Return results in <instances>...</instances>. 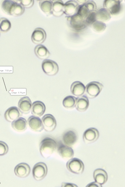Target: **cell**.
<instances>
[{"label": "cell", "instance_id": "cell-1", "mask_svg": "<svg viewBox=\"0 0 125 187\" xmlns=\"http://www.w3.org/2000/svg\"><path fill=\"white\" fill-rule=\"evenodd\" d=\"M57 144L52 138L46 137L41 141L39 146V150L42 156L47 159L51 156L55 151Z\"/></svg>", "mask_w": 125, "mask_h": 187}, {"label": "cell", "instance_id": "cell-2", "mask_svg": "<svg viewBox=\"0 0 125 187\" xmlns=\"http://www.w3.org/2000/svg\"><path fill=\"white\" fill-rule=\"evenodd\" d=\"M103 87V85L99 82H91L85 87V95L89 99L94 98L99 94Z\"/></svg>", "mask_w": 125, "mask_h": 187}, {"label": "cell", "instance_id": "cell-3", "mask_svg": "<svg viewBox=\"0 0 125 187\" xmlns=\"http://www.w3.org/2000/svg\"><path fill=\"white\" fill-rule=\"evenodd\" d=\"M66 166L68 170L76 174H80L83 172L84 165L80 159L76 158H72L67 162Z\"/></svg>", "mask_w": 125, "mask_h": 187}, {"label": "cell", "instance_id": "cell-4", "mask_svg": "<svg viewBox=\"0 0 125 187\" xmlns=\"http://www.w3.org/2000/svg\"><path fill=\"white\" fill-rule=\"evenodd\" d=\"M47 171V168L46 164L43 162H39L35 164L33 168V176L36 180L40 181L45 178Z\"/></svg>", "mask_w": 125, "mask_h": 187}, {"label": "cell", "instance_id": "cell-5", "mask_svg": "<svg viewBox=\"0 0 125 187\" xmlns=\"http://www.w3.org/2000/svg\"><path fill=\"white\" fill-rule=\"evenodd\" d=\"M42 66L44 73L50 76L56 75L59 70L58 66L57 63L50 59L44 60L42 62Z\"/></svg>", "mask_w": 125, "mask_h": 187}, {"label": "cell", "instance_id": "cell-6", "mask_svg": "<svg viewBox=\"0 0 125 187\" xmlns=\"http://www.w3.org/2000/svg\"><path fill=\"white\" fill-rule=\"evenodd\" d=\"M42 121L43 129L46 131L52 132L55 129L57 125L56 121L52 115L50 114H45L42 118Z\"/></svg>", "mask_w": 125, "mask_h": 187}, {"label": "cell", "instance_id": "cell-7", "mask_svg": "<svg viewBox=\"0 0 125 187\" xmlns=\"http://www.w3.org/2000/svg\"><path fill=\"white\" fill-rule=\"evenodd\" d=\"M78 138V135L76 131L73 129H70L64 133L62 140L64 145L71 147L76 142Z\"/></svg>", "mask_w": 125, "mask_h": 187}, {"label": "cell", "instance_id": "cell-8", "mask_svg": "<svg viewBox=\"0 0 125 187\" xmlns=\"http://www.w3.org/2000/svg\"><path fill=\"white\" fill-rule=\"evenodd\" d=\"M99 136V132L97 129L94 128H90L84 132L83 135V140L86 144L93 143L98 139Z\"/></svg>", "mask_w": 125, "mask_h": 187}, {"label": "cell", "instance_id": "cell-9", "mask_svg": "<svg viewBox=\"0 0 125 187\" xmlns=\"http://www.w3.org/2000/svg\"><path fill=\"white\" fill-rule=\"evenodd\" d=\"M46 34L44 30L41 28H37L33 32L31 37L32 42L37 45L41 44L45 40Z\"/></svg>", "mask_w": 125, "mask_h": 187}, {"label": "cell", "instance_id": "cell-10", "mask_svg": "<svg viewBox=\"0 0 125 187\" xmlns=\"http://www.w3.org/2000/svg\"><path fill=\"white\" fill-rule=\"evenodd\" d=\"M27 122L30 128L33 131L40 132L43 129L42 120L38 117L31 115L28 119Z\"/></svg>", "mask_w": 125, "mask_h": 187}, {"label": "cell", "instance_id": "cell-11", "mask_svg": "<svg viewBox=\"0 0 125 187\" xmlns=\"http://www.w3.org/2000/svg\"><path fill=\"white\" fill-rule=\"evenodd\" d=\"M32 103L30 98L26 96L21 98L18 103V109L22 113L28 114L31 110Z\"/></svg>", "mask_w": 125, "mask_h": 187}, {"label": "cell", "instance_id": "cell-12", "mask_svg": "<svg viewBox=\"0 0 125 187\" xmlns=\"http://www.w3.org/2000/svg\"><path fill=\"white\" fill-rule=\"evenodd\" d=\"M31 168L29 166L25 163H20L15 167L14 172L17 176L21 178H25L30 174Z\"/></svg>", "mask_w": 125, "mask_h": 187}, {"label": "cell", "instance_id": "cell-13", "mask_svg": "<svg viewBox=\"0 0 125 187\" xmlns=\"http://www.w3.org/2000/svg\"><path fill=\"white\" fill-rule=\"evenodd\" d=\"M57 152L65 160H70L72 158L74 153L71 147L62 144H60L57 148Z\"/></svg>", "mask_w": 125, "mask_h": 187}, {"label": "cell", "instance_id": "cell-14", "mask_svg": "<svg viewBox=\"0 0 125 187\" xmlns=\"http://www.w3.org/2000/svg\"><path fill=\"white\" fill-rule=\"evenodd\" d=\"M21 113L17 107H11L5 111L4 114V118L8 122H12L20 117Z\"/></svg>", "mask_w": 125, "mask_h": 187}, {"label": "cell", "instance_id": "cell-15", "mask_svg": "<svg viewBox=\"0 0 125 187\" xmlns=\"http://www.w3.org/2000/svg\"><path fill=\"white\" fill-rule=\"evenodd\" d=\"M45 110V106L43 102L40 101H36L32 104L31 114L33 115L41 117L44 114Z\"/></svg>", "mask_w": 125, "mask_h": 187}, {"label": "cell", "instance_id": "cell-16", "mask_svg": "<svg viewBox=\"0 0 125 187\" xmlns=\"http://www.w3.org/2000/svg\"><path fill=\"white\" fill-rule=\"evenodd\" d=\"M52 13L54 16L59 17L64 14V3L60 0H52Z\"/></svg>", "mask_w": 125, "mask_h": 187}, {"label": "cell", "instance_id": "cell-17", "mask_svg": "<svg viewBox=\"0 0 125 187\" xmlns=\"http://www.w3.org/2000/svg\"><path fill=\"white\" fill-rule=\"evenodd\" d=\"M89 105V100L85 95H82L76 98L75 107L78 111L80 112H85L88 108Z\"/></svg>", "mask_w": 125, "mask_h": 187}, {"label": "cell", "instance_id": "cell-18", "mask_svg": "<svg viewBox=\"0 0 125 187\" xmlns=\"http://www.w3.org/2000/svg\"><path fill=\"white\" fill-rule=\"evenodd\" d=\"M93 177L95 182L101 185L106 183L108 178L106 172L101 168H98L94 171Z\"/></svg>", "mask_w": 125, "mask_h": 187}, {"label": "cell", "instance_id": "cell-19", "mask_svg": "<svg viewBox=\"0 0 125 187\" xmlns=\"http://www.w3.org/2000/svg\"><path fill=\"white\" fill-rule=\"evenodd\" d=\"M85 87L83 84L79 81L73 82L70 87L71 91L73 95L77 96L82 95L84 93Z\"/></svg>", "mask_w": 125, "mask_h": 187}, {"label": "cell", "instance_id": "cell-20", "mask_svg": "<svg viewBox=\"0 0 125 187\" xmlns=\"http://www.w3.org/2000/svg\"><path fill=\"white\" fill-rule=\"evenodd\" d=\"M27 122L24 118L19 117L12 122L11 126L15 131L21 132L24 131L27 127Z\"/></svg>", "mask_w": 125, "mask_h": 187}, {"label": "cell", "instance_id": "cell-21", "mask_svg": "<svg viewBox=\"0 0 125 187\" xmlns=\"http://www.w3.org/2000/svg\"><path fill=\"white\" fill-rule=\"evenodd\" d=\"M34 52L36 56L41 59H47L50 55V53L47 48L41 44L35 46Z\"/></svg>", "mask_w": 125, "mask_h": 187}, {"label": "cell", "instance_id": "cell-22", "mask_svg": "<svg viewBox=\"0 0 125 187\" xmlns=\"http://www.w3.org/2000/svg\"><path fill=\"white\" fill-rule=\"evenodd\" d=\"M24 11V8L18 0H14V2L10 9L9 15L19 16L22 15Z\"/></svg>", "mask_w": 125, "mask_h": 187}, {"label": "cell", "instance_id": "cell-23", "mask_svg": "<svg viewBox=\"0 0 125 187\" xmlns=\"http://www.w3.org/2000/svg\"><path fill=\"white\" fill-rule=\"evenodd\" d=\"M77 8L76 3L74 1L69 0L64 4V14L67 16H71L74 15Z\"/></svg>", "mask_w": 125, "mask_h": 187}, {"label": "cell", "instance_id": "cell-24", "mask_svg": "<svg viewBox=\"0 0 125 187\" xmlns=\"http://www.w3.org/2000/svg\"><path fill=\"white\" fill-rule=\"evenodd\" d=\"M39 5L41 10L46 15L49 16L52 14V0H40L39 2Z\"/></svg>", "mask_w": 125, "mask_h": 187}, {"label": "cell", "instance_id": "cell-25", "mask_svg": "<svg viewBox=\"0 0 125 187\" xmlns=\"http://www.w3.org/2000/svg\"><path fill=\"white\" fill-rule=\"evenodd\" d=\"M76 100V98L74 96L71 95L67 96L63 100V105L67 109H73L75 106Z\"/></svg>", "mask_w": 125, "mask_h": 187}, {"label": "cell", "instance_id": "cell-26", "mask_svg": "<svg viewBox=\"0 0 125 187\" xmlns=\"http://www.w3.org/2000/svg\"><path fill=\"white\" fill-rule=\"evenodd\" d=\"M11 27L10 21L7 18L2 17L0 18V32L2 33H6Z\"/></svg>", "mask_w": 125, "mask_h": 187}, {"label": "cell", "instance_id": "cell-27", "mask_svg": "<svg viewBox=\"0 0 125 187\" xmlns=\"http://www.w3.org/2000/svg\"><path fill=\"white\" fill-rule=\"evenodd\" d=\"M14 0H3L1 4V8L2 11L5 14L9 15L10 9Z\"/></svg>", "mask_w": 125, "mask_h": 187}, {"label": "cell", "instance_id": "cell-28", "mask_svg": "<svg viewBox=\"0 0 125 187\" xmlns=\"http://www.w3.org/2000/svg\"><path fill=\"white\" fill-rule=\"evenodd\" d=\"M9 150L7 145L4 142L0 141V156L6 154Z\"/></svg>", "mask_w": 125, "mask_h": 187}, {"label": "cell", "instance_id": "cell-29", "mask_svg": "<svg viewBox=\"0 0 125 187\" xmlns=\"http://www.w3.org/2000/svg\"><path fill=\"white\" fill-rule=\"evenodd\" d=\"M18 1L24 8H31L33 6L34 3V0H19Z\"/></svg>", "mask_w": 125, "mask_h": 187}, {"label": "cell", "instance_id": "cell-30", "mask_svg": "<svg viewBox=\"0 0 125 187\" xmlns=\"http://www.w3.org/2000/svg\"><path fill=\"white\" fill-rule=\"evenodd\" d=\"M95 19V14L94 13H90L88 16L86 20L87 23L90 24L93 23Z\"/></svg>", "mask_w": 125, "mask_h": 187}, {"label": "cell", "instance_id": "cell-31", "mask_svg": "<svg viewBox=\"0 0 125 187\" xmlns=\"http://www.w3.org/2000/svg\"><path fill=\"white\" fill-rule=\"evenodd\" d=\"M120 9L119 4H116L112 6L111 9V11L113 13H116L119 11Z\"/></svg>", "mask_w": 125, "mask_h": 187}, {"label": "cell", "instance_id": "cell-32", "mask_svg": "<svg viewBox=\"0 0 125 187\" xmlns=\"http://www.w3.org/2000/svg\"><path fill=\"white\" fill-rule=\"evenodd\" d=\"M86 187H102V185L96 182H93L88 184Z\"/></svg>", "mask_w": 125, "mask_h": 187}, {"label": "cell", "instance_id": "cell-33", "mask_svg": "<svg viewBox=\"0 0 125 187\" xmlns=\"http://www.w3.org/2000/svg\"><path fill=\"white\" fill-rule=\"evenodd\" d=\"M62 187H77L76 185L73 183L63 182L62 184Z\"/></svg>", "mask_w": 125, "mask_h": 187}, {"label": "cell", "instance_id": "cell-34", "mask_svg": "<svg viewBox=\"0 0 125 187\" xmlns=\"http://www.w3.org/2000/svg\"></svg>", "mask_w": 125, "mask_h": 187}]
</instances>
